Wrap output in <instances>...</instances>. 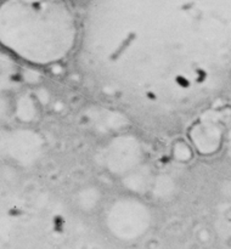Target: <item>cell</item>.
<instances>
[]
</instances>
